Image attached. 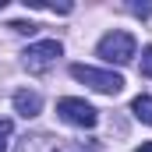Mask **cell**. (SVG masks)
<instances>
[{"label":"cell","instance_id":"6da1fadb","mask_svg":"<svg viewBox=\"0 0 152 152\" xmlns=\"http://www.w3.org/2000/svg\"><path fill=\"white\" fill-rule=\"evenodd\" d=\"M71 78L81 81V85H88V88H96V92H103V96L124 92V78L117 75V71H99V67H88V64H75L71 67Z\"/></svg>","mask_w":152,"mask_h":152},{"label":"cell","instance_id":"7a4b0ae2","mask_svg":"<svg viewBox=\"0 0 152 152\" xmlns=\"http://www.w3.org/2000/svg\"><path fill=\"white\" fill-rule=\"evenodd\" d=\"M99 57L103 60H110V64H127L131 57H134V36L131 32H106V36L99 39Z\"/></svg>","mask_w":152,"mask_h":152},{"label":"cell","instance_id":"3957f363","mask_svg":"<svg viewBox=\"0 0 152 152\" xmlns=\"http://www.w3.org/2000/svg\"><path fill=\"white\" fill-rule=\"evenodd\" d=\"M60 53H64V46H60L57 39H42V42H32V46H28V50H25L21 57H25V67L39 75V71H46V67H53Z\"/></svg>","mask_w":152,"mask_h":152},{"label":"cell","instance_id":"277c9868","mask_svg":"<svg viewBox=\"0 0 152 152\" xmlns=\"http://www.w3.org/2000/svg\"><path fill=\"white\" fill-rule=\"evenodd\" d=\"M57 113H60V120H67V124H75V127H96V120H99L96 106H88L85 99H75V96L60 99V103H57Z\"/></svg>","mask_w":152,"mask_h":152},{"label":"cell","instance_id":"5b68a950","mask_svg":"<svg viewBox=\"0 0 152 152\" xmlns=\"http://www.w3.org/2000/svg\"><path fill=\"white\" fill-rule=\"evenodd\" d=\"M14 110L21 117H39V110H42V96L39 92H14Z\"/></svg>","mask_w":152,"mask_h":152},{"label":"cell","instance_id":"8992f818","mask_svg":"<svg viewBox=\"0 0 152 152\" xmlns=\"http://www.w3.org/2000/svg\"><path fill=\"white\" fill-rule=\"evenodd\" d=\"M131 113L138 117L142 124H149V127H152V96H138V99L131 103Z\"/></svg>","mask_w":152,"mask_h":152},{"label":"cell","instance_id":"52a82bcc","mask_svg":"<svg viewBox=\"0 0 152 152\" xmlns=\"http://www.w3.org/2000/svg\"><path fill=\"white\" fill-rule=\"evenodd\" d=\"M25 7H36V11H57V14H67L71 4H46V0H25Z\"/></svg>","mask_w":152,"mask_h":152},{"label":"cell","instance_id":"ba28073f","mask_svg":"<svg viewBox=\"0 0 152 152\" xmlns=\"http://www.w3.org/2000/svg\"><path fill=\"white\" fill-rule=\"evenodd\" d=\"M138 71H142V78H152V46L142 50V64H138Z\"/></svg>","mask_w":152,"mask_h":152},{"label":"cell","instance_id":"9c48e42d","mask_svg":"<svg viewBox=\"0 0 152 152\" xmlns=\"http://www.w3.org/2000/svg\"><path fill=\"white\" fill-rule=\"evenodd\" d=\"M11 28H14V32H21V36H32L39 25H32V21H11Z\"/></svg>","mask_w":152,"mask_h":152},{"label":"cell","instance_id":"30bf717a","mask_svg":"<svg viewBox=\"0 0 152 152\" xmlns=\"http://www.w3.org/2000/svg\"><path fill=\"white\" fill-rule=\"evenodd\" d=\"M7 134H11V120H0V152H7V142H4Z\"/></svg>","mask_w":152,"mask_h":152},{"label":"cell","instance_id":"8fae6325","mask_svg":"<svg viewBox=\"0 0 152 152\" xmlns=\"http://www.w3.org/2000/svg\"><path fill=\"white\" fill-rule=\"evenodd\" d=\"M134 14H142V18L152 14V4H134Z\"/></svg>","mask_w":152,"mask_h":152},{"label":"cell","instance_id":"7c38bea8","mask_svg":"<svg viewBox=\"0 0 152 152\" xmlns=\"http://www.w3.org/2000/svg\"><path fill=\"white\" fill-rule=\"evenodd\" d=\"M134 152H152V142H145V145H138Z\"/></svg>","mask_w":152,"mask_h":152}]
</instances>
